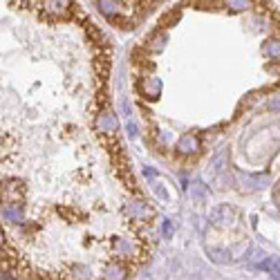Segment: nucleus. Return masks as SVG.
I'll return each instance as SVG.
<instances>
[{
	"mask_svg": "<svg viewBox=\"0 0 280 280\" xmlns=\"http://www.w3.org/2000/svg\"><path fill=\"white\" fill-rule=\"evenodd\" d=\"M45 0H0V274L47 278L61 233L77 229L54 179L58 144L83 135L63 101L45 97L32 25Z\"/></svg>",
	"mask_w": 280,
	"mask_h": 280,
	"instance_id": "obj_1",
	"label": "nucleus"
},
{
	"mask_svg": "<svg viewBox=\"0 0 280 280\" xmlns=\"http://www.w3.org/2000/svg\"><path fill=\"white\" fill-rule=\"evenodd\" d=\"M200 148H202V144H200L198 135H193V132H184L177 139V144H175V150L179 155H195L200 153Z\"/></svg>",
	"mask_w": 280,
	"mask_h": 280,
	"instance_id": "obj_2",
	"label": "nucleus"
},
{
	"mask_svg": "<svg viewBox=\"0 0 280 280\" xmlns=\"http://www.w3.org/2000/svg\"><path fill=\"white\" fill-rule=\"evenodd\" d=\"M233 208H229L227 204L224 206H217V208H213L211 211V222L215 224V227H222V224H227L229 220H233Z\"/></svg>",
	"mask_w": 280,
	"mask_h": 280,
	"instance_id": "obj_3",
	"label": "nucleus"
},
{
	"mask_svg": "<svg viewBox=\"0 0 280 280\" xmlns=\"http://www.w3.org/2000/svg\"><path fill=\"white\" fill-rule=\"evenodd\" d=\"M262 54L269 58H280V39H267L262 43Z\"/></svg>",
	"mask_w": 280,
	"mask_h": 280,
	"instance_id": "obj_4",
	"label": "nucleus"
},
{
	"mask_svg": "<svg viewBox=\"0 0 280 280\" xmlns=\"http://www.w3.org/2000/svg\"><path fill=\"white\" fill-rule=\"evenodd\" d=\"M224 5L229 7V11L240 14V11H246L251 7V0H224Z\"/></svg>",
	"mask_w": 280,
	"mask_h": 280,
	"instance_id": "obj_5",
	"label": "nucleus"
},
{
	"mask_svg": "<svg viewBox=\"0 0 280 280\" xmlns=\"http://www.w3.org/2000/svg\"><path fill=\"white\" fill-rule=\"evenodd\" d=\"M260 269L269 271V274H274V276H278L280 278V258H267V260H262Z\"/></svg>",
	"mask_w": 280,
	"mask_h": 280,
	"instance_id": "obj_6",
	"label": "nucleus"
},
{
	"mask_svg": "<svg viewBox=\"0 0 280 280\" xmlns=\"http://www.w3.org/2000/svg\"><path fill=\"white\" fill-rule=\"evenodd\" d=\"M244 182L251 186V189H265L267 184H269V175H258V177H249L244 175Z\"/></svg>",
	"mask_w": 280,
	"mask_h": 280,
	"instance_id": "obj_7",
	"label": "nucleus"
},
{
	"mask_svg": "<svg viewBox=\"0 0 280 280\" xmlns=\"http://www.w3.org/2000/svg\"><path fill=\"white\" fill-rule=\"evenodd\" d=\"M204 191H206V186H204V184H200V182L191 186V193H193L195 200H202L204 198Z\"/></svg>",
	"mask_w": 280,
	"mask_h": 280,
	"instance_id": "obj_8",
	"label": "nucleus"
},
{
	"mask_svg": "<svg viewBox=\"0 0 280 280\" xmlns=\"http://www.w3.org/2000/svg\"><path fill=\"white\" fill-rule=\"evenodd\" d=\"M211 258H213L215 262H229V253H224V251H215V249L211 251Z\"/></svg>",
	"mask_w": 280,
	"mask_h": 280,
	"instance_id": "obj_9",
	"label": "nucleus"
},
{
	"mask_svg": "<svg viewBox=\"0 0 280 280\" xmlns=\"http://www.w3.org/2000/svg\"><path fill=\"white\" fill-rule=\"evenodd\" d=\"M269 110H280V97H274L269 101Z\"/></svg>",
	"mask_w": 280,
	"mask_h": 280,
	"instance_id": "obj_10",
	"label": "nucleus"
},
{
	"mask_svg": "<svg viewBox=\"0 0 280 280\" xmlns=\"http://www.w3.org/2000/svg\"><path fill=\"white\" fill-rule=\"evenodd\" d=\"M164 236H166V238H170V236H173V224H170L168 220H166V222H164Z\"/></svg>",
	"mask_w": 280,
	"mask_h": 280,
	"instance_id": "obj_11",
	"label": "nucleus"
}]
</instances>
